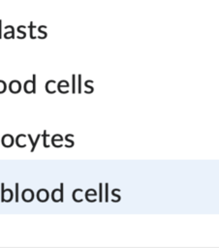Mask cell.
<instances>
[{
  "label": "cell",
  "instance_id": "1",
  "mask_svg": "<svg viewBox=\"0 0 219 248\" xmlns=\"http://www.w3.org/2000/svg\"><path fill=\"white\" fill-rule=\"evenodd\" d=\"M16 202H18V184L16 183Z\"/></svg>",
  "mask_w": 219,
  "mask_h": 248
},
{
  "label": "cell",
  "instance_id": "2",
  "mask_svg": "<svg viewBox=\"0 0 219 248\" xmlns=\"http://www.w3.org/2000/svg\"><path fill=\"white\" fill-rule=\"evenodd\" d=\"M75 76H73V92H75Z\"/></svg>",
  "mask_w": 219,
  "mask_h": 248
},
{
  "label": "cell",
  "instance_id": "3",
  "mask_svg": "<svg viewBox=\"0 0 219 248\" xmlns=\"http://www.w3.org/2000/svg\"><path fill=\"white\" fill-rule=\"evenodd\" d=\"M78 81H79V82H78V83H79V84H78V90H79V92H80V76L78 77Z\"/></svg>",
  "mask_w": 219,
  "mask_h": 248
}]
</instances>
